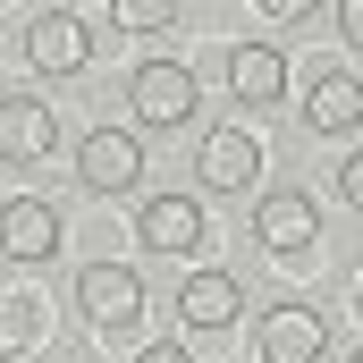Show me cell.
I'll use <instances>...</instances> for the list:
<instances>
[{
    "instance_id": "cell-5",
    "label": "cell",
    "mask_w": 363,
    "mask_h": 363,
    "mask_svg": "<svg viewBox=\"0 0 363 363\" xmlns=\"http://www.w3.org/2000/svg\"><path fill=\"white\" fill-rule=\"evenodd\" d=\"M245 228H254V245H262V254H304V245L321 237V203H313L304 186H271V194L254 203V220H245Z\"/></svg>"
},
{
    "instance_id": "cell-13",
    "label": "cell",
    "mask_w": 363,
    "mask_h": 363,
    "mask_svg": "<svg viewBox=\"0 0 363 363\" xmlns=\"http://www.w3.org/2000/svg\"><path fill=\"white\" fill-rule=\"evenodd\" d=\"M228 93H237L245 110H279V101H287V60H279V43H237V51H228Z\"/></svg>"
},
{
    "instance_id": "cell-19",
    "label": "cell",
    "mask_w": 363,
    "mask_h": 363,
    "mask_svg": "<svg viewBox=\"0 0 363 363\" xmlns=\"http://www.w3.org/2000/svg\"><path fill=\"white\" fill-rule=\"evenodd\" d=\"M355 313H363V271H355Z\"/></svg>"
},
{
    "instance_id": "cell-2",
    "label": "cell",
    "mask_w": 363,
    "mask_h": 363,
    "mask_svg": "<svg viewBox=\"0 0 363 363\" xmlns=\"http://www.w3.org/2000/svg\"><path fill=\"white\" fill-rule=\"evenodd\" d=\"M144 144H135V127H93L85 144H77V178H85V194H135L144 186Z\"/></svg>"
},
{
    "instance_id": "cell-3",
    "label": "cell",
    "mask_w": 363,
    "mask_h": 363,
    "mask_svg": "<svg viewBox=\"0 0 363 363\" xmlns=\"http://www.w3.org/2000/svg\"><path fill=\"white\" fill-rule=\"evenodd\" d=\"M60 152V118L43 93H0V161L9 169H43Z\"/></svg>"
},
{
    "instance_id": "cell-12",
    "label": "cell",
    "mask_w": 363,
    "mask_h": 363,
    "mask_svg": "<svg viewBox=\"0 0 363 363\" xmlns=\"http://www.w3.org/2000/svg\"><path fill=\"white\" fill-rule=\"evenodd\" d=\"M135 237H144V254H194L203 245V203L194 194H144Z\"/></svg>"
},
{
    "instance_id": "cell-8",
    "label": "cell",
    "mask_w": 363,
    "mask_h": 363,
    "mask_svg": "<svg viewBox=\"0 0 363 363\" xmlns=\"http://www.w3.org/2000/svg\"><path fill=\"white\" fill-rule=\"evenodd\" d=\"M0 254L26 262V271H43V262L60 254V211H51L43 194H9V203H0Z\"/></svg>"
},
{
    "instance_id": "cell-20",
    "label": "cell",
    "mask_w": 363,
    "mask_h": 363,
    "mask_svg": "<svg viewBox=\"0 0 363 363\" xmlns=\"http://www.w3.org/2000/svg\"><path fill=\"white\" fill-rule=\"evenodd\" d=\"M347 363H363V347H355V355H347Z\"/></svg>"
},
{
    "instance_id": "cell-9",
    "label": "cell",
    "mask_w": 363,
    "mask_h": 363,
    "mask_svg": "<svg viewBox=\"0 0 363 363\" xmlns=\"http://www.w3.org/2000/svg\"><path fill=\"white\" fill-rule=\"evenodd\" d=\"M237 313H245V279H237V271H220V262L186 271V287H178V321H186V330L211 338V330H228Z\"/></svg>"
},
{
    "instance_id": "cell-18",
    "label": "cell",
    "mask_w": 363,
    "mask_h": 363,
    "mask_svg": "<svg viewBox=\"0 0 363 363\" xmlns=\"http://www.w3.org/2000/svg\"><path fill=\"white\" fill-rule=\"evenodd\" d=\"M135 363H194V355H186L178 338H161V347H144V355H135Z\"/></svg>"
},
{
    "instance_id": "cell-6",
    "label": "cell",
    "mask_w": 363,
    "mask_h": 363,
    "mask_svg": "<svg viewBox=\"0 0 363 363\" xmlns=\"http://www.w3.org/2000/svg\"><path fill=\"white\" fill-rule=\"evenodd\" d=\"M127 101H135V127H186V118H194V68L144 60V68L127 77Z\"/></svg>"
},
{
    "instance_id": "cell-7",
    "label": "cell",
    "mask_w": 363,
    "mask_h": 363,
    "mask_svg": "<svg viewBox=\"0 0 363 363\" xmlns=\"http://www.w3.org/2000/svg\"><path fill=\"white\" fill-rule=\"evenodd\" d=\"M77 304H85V321H101V330H135L144 321V279L127 271V262H85L77 271Z\"/></svg>"
},
{
    "instance_id": "cell-10",
    "label": "cell",
    "mask_w": 363,
    "mask_h": 363,
    "mask_svg": "<svg viewBox=\"0 0 363 363\" xmlns=\"http://www.w3.org/2000/svg\"><path fill=\"white\" fill-rule=\"evenodd\" d=\"M296 110H304V127H313V135H330V144H338V135H363V77L321 68V77L304 85V101H296Z\"/></svg>"
},
{
    "instance_id": "cell-15",
    "label": "cell",
    "mask_w": 363,
    "mask_h": 363,
    "mask_svg": "<svg viewBox=\"0 0 363 363\" xmlns=\"http://www.w3.org/2000/svg\"><path fill=\"white\" fill-rule=\"evenodd\" d=\"M26 338H34V304H17V296H9V304H0V355H9V347H26Z\"/></svg>"
},
{
    "instance_id": "cell-17",
    "label": "cell",
    "mask_w": 363,
    "mask_h": 363,
    "mask_svg": "<svg viewBox=\"0 0 363 363\" xmlns=\"http://www.w3.org/2000/svg\"><path fill=\"white\" fill-rule=\"evenodd\" d=\"M338 34H347V43L363 51V0H338Z\"/></svg>"
},
{
    "instance_id": "cell-16",
    "label": "cell",
    "mask_w": 363,
    "mask_h": 363,
    "mask_svg": "<svg viewBox=\"0 0 363 363\" xmlns=\"http://www.w3.org/2000/svg\"><path fill=\"white\" fill-rule=\"evenodd\" d=\"M338 203H347V211H363V144L338 161Z\"/></svg>"
},
{
    "instance_id": "cell-14",
    "label": "cell",
    "mask_w": 363,
    "mask_h": 363,
    "mask_svg": "<svg viewBox=\"0 0 363 363\" xmlns=\"http://www.w3.org/2000/svg\"><path fill=\"white\" fill-rule=\"evenodd\" d=\"M101 17H110V26H127V34H161V26H178V9H169V0H110Z\"/></svg>"
},
{
    "instance_id": "cell-4",
    "label": "cell",
    "mask_w": 363,
    "mask_h": 363,
    "mask_svg": "<svg viewBox=\"0 0 363 363\" xmlns=\"http://www.w3.org/2000/svg\"><path fill=\"white\" fill-rule=\"evenodd\" d=\"M330 355V321L313 304H271L254 321V363H321Z\"/></svg>"
},
{
    "instance_id": "cell-11",
    "label": "cell",
    "mask_w": 363,
    "mask_h": 363,
    "mask_svg": "<svg viewBox=\"0 0 363 363\" xmlns=\"http://www.w3.org/2000/svg\"><path fill=\"white\" fill-rule=\"evenodd\" d=\"M194 169H203V194H245V186L262 178V144H254L245 127H211Z\"/></svg>"
},
{
    "instance_id": "cell-1",
    "label": "cell",
    "mask_w": 363,
    "mask_h": 363,
    "mask_svg": "<svg viewBox=\"0 0 363 363\" xmlns=\"http://www.w3.org/2000/svg\"><path fill=\"white\" fill-rule=\"evenodd\" d=\"M85 60H93V34H85V17L77 9H34L26 17V68L34 77H85Z\"/></svg>"
}]
</instances>
